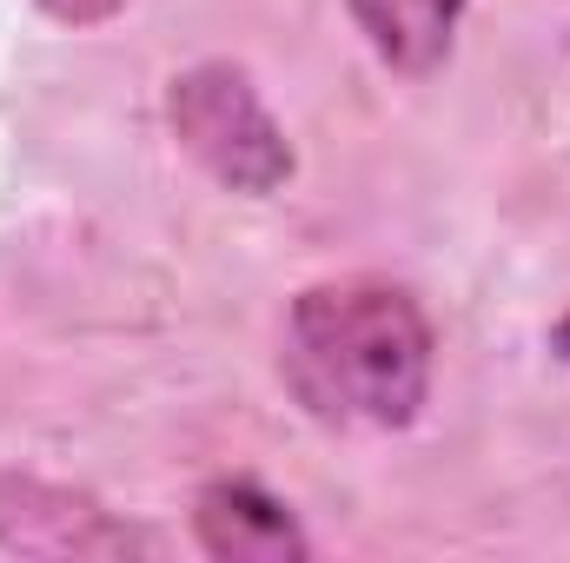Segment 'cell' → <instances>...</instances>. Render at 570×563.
I'll return each instance as SVG.
<instances>
[{"label":"cell","instance_id":"1","mask_svg":"<svg viewBox=\"0 0 570 563\" xmlns=\"http://www.w3.org/2000/svg\"><path fill=\"white\" fill-rule=\"evenodd\" d=\"M285 385L325 424H412L431 385V325L419 298L385 279H332L298 292L285 318Z\"/></svg>","mask_w":570,"mask_h":563},{"label":"cell","instance_id":"2","mask_svg":"<svg viewBox=\"0 0 570 563\" xmlns=\"http://www.w3.org/2000/svg\"><path fill=\"white\" fill-rule=\"evenodd\" d=\"M166 120L179 146L233 192H273L285 172H292V146H285L279 120L266 113V100L253 93L246 73L206 60L193 73L173 80L166 93Z\"/></svg>","mask_w":570,"mask_h":563},{"label":"cell","instance_id":"3","mask_svg":"<svg viewBox=\"0 0 570 563\" xmlns=\"http://www.w3.org/2000/svg\"><path fill=\"white\" fill-rule=\"evenodd\" d=\"M199 544L213 557H233V563L305 557V537H298L292 511L279 497H266L259 484H213L199 497Z\"/></svg>","mask_w":570,"mask_h":563},{"label":"cell","instance_id":"4","mask_svg":"<svg viewBox=\"0 0 570 563\" xmlns=\"http://www.w3.org/2000/svg\"><path fill=\"white\" fill-rule=\"evenodd\" d=\"M458 13H464V0H352L358 33L399 73H431L451 53Z\"/></svg>","mask_w":570,"mask_h":563},{"label":"cell","instance_id":"5","mask_svg":"<svg viewBox=\"0 0 570 563\" xmlns=\"http://www.w3.org/2000/svg\"><path fill=\"white\" fill-rule=\"evenodd\" d=\"M53 20H67V27H94V20H107V13H120V0H40Z\"/></svg>","mask_w":570,"mask_h":563}]
</instances>
